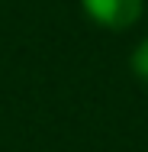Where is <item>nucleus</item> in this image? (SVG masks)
Here are the masks:
<instances>
[{
  "mask_svg": "<svg viewBox=\"0 0 148 152\" xmlns=\"http://www.w3.org/2000/svg\"><path fill=\"white\" fill-rule=\"evenodd\" d=\"M87 16L106 29H126L142 16V0H81Z\"/></svg>",
  "mask_w": 148,
  "mask_h": 152,
  "instance_id": "nucleus-1",
  "label": "nucleus"
},
{
  "mask_svg": "<svg viewBox=\"0 0 148 152\" xmlns=\"http://www.w3.org/2000/svg\"><path fill=\"white\" fill-rule=\"evenodd\" d=\"M132 71H135L142 81H148V39H142L139 49L132 52Z\"/></svg>",
  "mask_w": 148,
  "mask_h": 152,
  "instance_id": "nucleus-2",
  "label": "nucleus"
}]
</instances>
